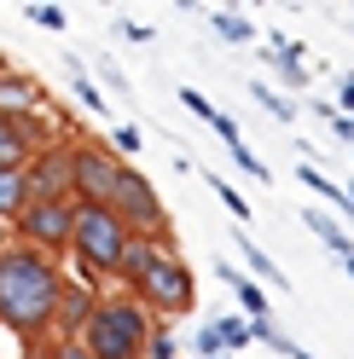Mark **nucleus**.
<instances>
[{
  "instance_id": "nucleus-1",
  "label": "nucleus",
  "mask_w": 354,
  "mask_h": 359,
  "mask_svg": "<svg viewBox=\"0 0 354 359\" xmlns=\"http://www.w3.org/2000/svg\"><path fill=\"white\" fill-rule=\"evenodd\" d=\"M58 296H64V273L24 250V243H6L0 250V325H12L24 342H41L58 319Z\"/></svg>"
},
{
  "instance_id": "nucleus-2",
  "label": "nucleus",
  "mask_w": 354,
  "mask_h": 359,
  "mask_svg": "<svg viewBox=\"0 0 354 359\" xmlns=\"http://www.w3.org/2000/svg\"><path fill=\"white\" fill-rule=\"evenodd\" d=\"M151 330H157V319H151L134 296H105V302H93V313H87L76 342L93 359H145Z\"/></svg>"
},
{
  "instance_id": "nucleus-3",
  "label": "nucleus",
  "mask_w": 354,
  "mask_h": 359,
  "mask_svg": "<svg viewBox=\"0 0 354 359\" xmlns=\"http://www.w3.org/2000/svg\"><path fill=\"white\" fill-rule=\"evenodd\" d=\"M128 290H134V302L145 313H169V319H186V313L197 307V284H192V266L169 250V238H157V250L145 255V266L134 278H128Z\"/></svg>"
},
{
  "instance_id": "nucleus-4",
  "label": "nucleus",
  "mask_w": 354,
  "mask_h": 359,
  "mask_svg": "<svg viewBox=\"0 0 354 359\" xmlns=\"http://www.w3.org/2000/svg\"><path fill=\"white\" fill-rule=\"evenodd\" d=\"M128 238H134V232L117 220V209H105V203H76L70 255H81V266H93V273H122Z\"/></svg>"
},
{
  "instance_id": "nucleus-5",
  "label": "nucleus",
  "mask_w": 354,
  "mask_h": 359,
  "mask_svg": "<svg viewBox=\"0 0 354 359\" xmlns=\"http://www.w3.org/2000/svg\"><path fill=\"white\" fill-rule=\"evenodd\" d=\"M18 226V243L35 255H58V250H70V226H76V197H29L24 215L12 220Z\"/></svg>"
},
{
  "instance_id": "nucleus-6",
  "label": "nucleus",
  "mask_w": 354,
  "mask_h": 359,
  "mask_svg": "<svg viewBox=\"0 0 354 359\" xmlns=\"http://www.w3.org/2000/svg\"><path fill=\"white\" fill-rule=\"evenodd\" d=\"M110 209H117V220H122V226L134 232V238H169V209H163L157 186H151L140 168H122Z\"/></svg>"
},
{
  "instance_id": "nucleus-7",
  "label": "nucleus",
  "mask_w": 354,
  "mask_h": 359,
  "mask_svg": "<svg viewBox=\"0 0 354 359\" xmlns=\"http://www.w3.org/2000/svg\"><path fill=\"white\" fill-rule=\"evenodd\" d=\"M29 197H76V145L70 140H47L29 163Z\"/></svg>"
},
{
  "instance_id": "nucleus-8",
  "label": "nucleus",
  "mask_w": 354,
  "mask_h": 359,
  "mask_svg": "<svg viewBox=\"0 0 354 359\" xmlns=\"http://www.w3.org/2000/svg\"><path fill=\"white\" fill-rule=\"evenodd\" d=\"M122 168H128V163H122V156H110L105 145L76 140V203H105V209H110Z\"/></svg>"
},
{
  "instance_id": "nucleus-9",
  "label": "nucleus",
  "mask_w": 354,
  "mask_h": 359,
  "mask_svg": "<svg viewBox=\"0 0 354 359\" xmlns=\"http://www.w3.org/2000/svg\"><path fill=\"white\" fill-rule=\"evenodd\" d=\"M41 145H47V128H41L35 110L29 116H0V168H24Z\"/></svg>"
},
{
  "instance_id": "nucleus-10",
  "label": "nucleus",
  "mask_w": 354,
  "mask_h": 359,
  "mask_svg": "<svg viewBox=\"0 0 354 359\" xmlns=\"http://www.w3.org/2000/svg\"><path fill=\"white\" fill-rule=\"evenodd\" d=\"M268 70L284 87H308V81H314V70L302 64V47H296V41H284V35H268Z\"/></svg>"
},
{
  "instance_id": "nucleus-11",
  "label": "nucleus",
  "mask_w": 354,
  "mask_h": 359,
  "mask_svg": "<svg viewBox=\"0 0 354 359\" xmlns=\"http://www.w3.org/2000/svg\"><path fill=\"white\" fill-rule=\"evenodd\" d=\"M232 243H238V255H244V273L256 278V284H273V290H291V278L273 266V255L261 250V243H250V232H232Z\"/></svg>"
},
{
  "instance_id": "nucleus-12",
  "label": "nucleus",
  "mask_w": 354,
  "mask_h": 359,
  "mask_svg": "<svg viewBox=\"0 0 354 359\" xmlns=\"http://www.w3.org/2000/svg\"><path fill=\"white\" fill-rule=\"evenodd\" d=\"M221 278H227L232 290H238V307H244V319H268V290H261L250 273H244V266H232V261H221Z\"/></svg>"
},
{
  "instance_id": "nucleus-13",
  "label": "nucleus",
  "mask_w": 354,
  "mask_h": 359,
  "mask_svg": "<svg viewBox=\"0 0 354 359\" xmlns=\"http://www.w3.org/2000/svg\"><path fill=\"white\" fill-rule=\"evenodd\" d=\"M302 226L314 232V238H320L337 261H348V255H354V243H348V232H343V220H337V215H325V209H302Z\"/></svg>"
},
{
  "instance_id": "nucleus-14",
  "label": "nucleus",
  "mask_w": 354,
  "mask_h": 359,
  "mask_svg": "<svg viewBox=\"0 0 354 359\" xmlns=\"http://www.w3.org/2000/svg\"><path fill=\"white\" fill-rule=\"evenodd\" d=\"M93 290H76V284H64V296H58V319H53V330H70V342L81 336V325H87V313H93Z\"/></svg>"
},
{
  "instance_id": "nucleus-15",
  "label": "nucleus",
  "mask_w": 354,
  "mask_h": 359,
  "mask_svg": "<svg viewBox=\"0 0 354 359\" xmlns=\"http://www.w3.org/2000/svg\"><path fill=\"white\" fill-rule=\"evenodd\" d=\"M296 180H302V186L314 191V197H325V203L337 209V215H354V197H348V186H337V180H331V174H320L314 163H296Z\"/></svg>"
},
{
  "instance_id": "nucleus-16",
  "label": "nucleus",
  "mask_w": 354,
  "mask_h": 359,
  "mask_svg": "<svg viewBox=\"0 0 354 359\" xmlns=\"http://www.w3.org/2000/svg\"><path fill=\"white\" fill-rule=\"evenodd\" d=\"M29 203V174L24 168H0V226H12Z\"/></svg>"
},
{
  "instance_id": "nucleus-17",
  "label": "nucleus",
  "mask_w": 354,
  "mask_h": 359,
  "mask_svg": "<svg viewBox=\"0 0 354 359\" xmlns=\"http://www.w3.org/2000/svg\"><path fill=\"white\" fill-rule=\"evenodd\" d=\"M250 99L268 110L273 122H296V99L291 93H279V87H268V81H250Z\"/></svg>"
},
{
  "instance_id": "nucleus-18",
  "label": "nucleus",
  "mask_w": 354,
  "mask_h": 359,
  "mask_svg": "<svg viewBox=\"0 0 354 359\" xmlns=\"http://www.w3.org/2000/svg\"><path fill=\"white\" fill-rule=\"evenodd\" d=\"M209 325H215V342H221V353L250 348V319H244V313H227V319H209Z\"/></svg>"
},
{
  "instance_id": "nucleus-19",
  "label": "nucleus",
  "mask_w": 354,
  "mask_h": 359,
  "mask_svg": "<svg viewBox=\"0 0 354 359\" xmlns=\"http://www.w3.org/2000/svg\"><path fill=\"white\" fill-rule=\"evenodd\" d=\"M209 29L221 35V41H232V47H244V41H256V24L244 12H209Z\"/></svg>"
},
{
  "instance_id": "nucleus-20",
  "label": "nucleus",
  "mask_w": 354,
  "mask_h": 359,
  "mask_svg": "<svg viewBox=\"0 0 354 359\" xmlns=\"http://www.w3.org/2000/svg\"><path fill=\"white\" fill-rule=\"evenodd\" d=\"M250 342H261V348H273V353H284V359L296 353V342H291V336L279 330V319H273V313H268V319H250Z\"/></svg>"
},
{
  "instance_id": "nucleus-21",
  "label": "nucleus",
  "mask_w": 354,
  "mask_h": 359,
  "mask_svg": "<svg viewBox=\"0 0 354 359\" xmlns=\"http://www.w3.org/2000/svg\"><path fill=\"white\" fill-rule=\"evenodd\" d=\"M64 64H70V81H76V99H81V110H93V116H105V93H99V87H93V76H87L81 70V58H64Z\"/></svg>"
},
{
  "instance_id": "nucleus-22",
  "label": "nucleus",
  "mask_w": 354,
  "mask_h": 359,
  "mask_svg": "<svg viewBox=\"0 0 354 359\" xmlns=\"http://www.w3.org/2000/svg\"><path fill=\"white\" fill-rule=\"evenodd\" d=\"M204 180H209V191L221 197V203H227V215L238 220V226H244V220H250V197L238 191V186H227V180H221V174H204Z\"/></svg>"
},
{
  "instance_id": "nucleus-23",
  "label": "nucleus",
  "mask_w": 354,
  "mask_h": 359,
  "mask_svg": "<svg viewBox=\"0 0 354 359\" xmlns=\"http://www.w3.org/2000/svg\"><path fill=\"white\" fill-rule=\"evenodd\" d=\"M140 145H145V133L134 128V122H122V128H110V156H140Z\"/></svg>"
},
{
  "instance_id": "nucleus-24",
  "label": "nucleus",
  "mask_w": 354,
  "mask_h": 359,
  "mask_svg": "<svg viewBox=\"0 0 354 359\" xmlns=\"http://www.w3.org/2000/svg\"><path fill=\"white\" fill-rule=\"evenodd\" d=\"M24 18H29V24H41V29H64V24H70V12H64L58 6V0H41V6H24Z\"/></svg>"
},
{
  "instance_id": "nucleus-25",
  "label": "nucleus",
  "mask_w": 354,
  "mask_h": 359,
  "mask_svg": "<svg viewBox=\"0 0 354 359\" xmlns=\"http://www.w3.org/2000/svg\"><path fill=\"white\" fill-rule=\"evenodd\" d=\"M209 128H215V140L227 145V151H232V145H244V133H238V122L227 116V110H215V116H209Z\"/></svg>"
},
{
  "instance_id": "nucleus-26",
  "label": "nucleus",
  "mask_w": 354,
  "mask_h": 359,
  "mask_svg": "<svg viewBox=\"0 0 354 359\" xmlns=\"http://www.w3.org/2000/svg\"><path fill=\"white\" fill-rule=\"evenodd\" d=\"M227 156H232V163H238V168H244V174H256V180H273V174H268V163H261V156H256L250 145H232Z\"/></svg>"
},
{
  "instance_id": "nucleus-27",
  "label": "nucleus",
  "mask_w": 354,
  "mask_h": 359,
  "mask_svg": "<svg viewBox=\"0 0 354 359\" xmlns=\"http://www.w3.org/2000/svg\"><path fill=\"white\" fill-rule=\"evenodd\" d=\"M145 359H181V342H174L169 330H151V342H145Z\"/></svg>"
},
{
  "instance_id": "nucleus-28",
  "label": "nucleus",
  "mask_w": 354,
  "mask_h": 359,
  "mask_svg": "<svg viewBox=\"0 0 354 359\" xmlns=\"http://www.w3.org/2000/svg\"><path fill=\"white\" fill-rule=\"evenodd\" d=\"M174 99H181V104H186V110H192V116H204V122H209V116H215V104H209V99H204V93H197V87H181V93H174Z\"/></svg>"
},
{
  "instance_id": "nucleus-29",
  "label": "nucleus",
  "mask_w": 354,
  "mask_h": 359,
  "mask_svg": "<svg viewBox=\"0 0 354 359\" xmlns=\"http://www.w3.org/2000/svg\"><path fill=\"white\" fill-rule=\"evenodd\" d=\"M337 116H354V70L337 76Z\"/></svg>"
},
{
  "instance_id": "nucleus-30",
  "label": "nucleus",
  "mask_w": 354,
  "mask_h": 359,
  "mask_svg": "<svg viewBox=\"0 0 354 359\" xmlns=\"http://www.w3.org/2000/svg\"><path fill=\"white\" fill-rule=\"evenodd\" d=\"M53 359H93V353H87L81 342H70V336H64V342H53Z\"/></svg>"
},
{
  "instance_id": "nucleus-31",
  "label": "nucleus",
  "mask_w": 354,
  "mask_h": 359,
  "mask_svg": "<svg viewBox=\"0 0 354 359\" xmlns=\"http://www.w3.org/2000/svg\"><path fill=\"white\" fill-rule=\"evenodd\" d=\"M99 76H105V81H110V87H117V93H128V76H122V70H117V64H99Z\"/></svg>"
},
{
  "instance_id": "nucleus-32",
  "label": "nucleus",
  "mask_w": 354,
  "mask_h": 359,
  "mask_svg": "<svg viewBox=\"0 0 354 359\" xmlns=\"http://www.w3.org/2000/svg\"><path fill=\"white\" fill-rule=\"evenodd\" d=\"M117 35H128V41H145L151 29H145V24H128V18H117Z\"/></svg>"
},
{
  "instance_id": "nucleus-33",
  "label": "nucleus",
  "mask_w": 354,
  "mask_h": 359,
  "mask_svg": "<svg viewBox=\"0 0 354 359\" xmlns=\"http://www.w3.org/2000/svg\"><path fill=\"white\" fill-rule=\"evenodd\" d=\"M291 359H314V353H308V348H296V353H291Z\"/></svg>"
},
{
  "instance_id": "nucleus-34",
  "label": "nucleus",
  "mask_w": 354,
  "mask_h": 359,
  "mask_svg": "<svg viewBox=\"0 0 354 359\" xmlns=\"http://www.w3.org/2000/svg\"><path fill=\"white\" fill-rule=\"evenodd\" d=\"M343 266H348V278H354V255H348V261H343Z\"/></svg>"
},
{
  "instance_id": "nucleus-35",
  "label": "nucleus",
  "mask_w": 354,
  "mask_h": 359,
  "mask_svg": "<svg viewBox=\"0 0 354 359\" xmlns=\"http://www.w3.org/2000/svg\"><path fill=\"white\" fill-rule=\"evenodd\" d=\"M0 76H12V70H6V58H0Z\"/></svg>"
},
{
  "instance_id": "nucleus-36",
  "label": "nucleus",
  "mask_w": 354,
  "mask_h": 359,
  "mask_svg": "<svg viewBox=\"0 0 354 359\" xmlns=\"http://www.w3.org/2000/svg\"><path fill=\"white\" fill-rule=\"evenodd\" d=\"M215 359H232V353H215Z\"/></svg>"
},
{
  "instance_id": "nucleus-37",
  "label": "nucleus",
  "mask_w": 354,
  "mask_h": 359,
  "mask_svg": "<svg viewBox=\"0 0 354 359\" xmlns=\"http://www.w3.org/2000/svg\"><path fill=\"white\" fill-rule=\"evenodd\" d=\"M0 250H6V243H0Z\"/></svg>"
}]
</instances>
